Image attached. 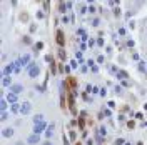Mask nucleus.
<instances>
[{"mask_svg": "<svg viewBox=\"0 0 147 145\" xmlns=\"http://www.w3.org/2000/svg\"><path fill=\"white\" fill-rule=\"evenodd\" d=\"M117 79H120V80H124V79H127V74L124 70H117Z\"/></svg>", "mask_w": 147, "mask_h": 145, "instance_id": "nucleus-11", "label": "nucleus"}, {"mask_svg": "<svg viewBox=\"0 0 147 145\" xmlns=\"http://www.w3.org/2000/svg\"><path fill=\"white\" fill-rule=\"evenodd\" d=\"M52 133H54V124L47 127V132H45V135H47V138H50V137H52Z\"/></svg>", "mask_w": 147, "mask_h": 145, "instance_id": "nucleus-9", "label": "nucleus"}, {"mask_svg": "<svg viewBox=\"0 0 147 145\" xmlns=\"http://www.w3.org/2000/svg\"><path fill=\"white\" fill-rule=\"evenodd\" d=\"M7 102H10V103H12V105H13V103H17V95L10 92V93H8V95H7Z\"/></svg>", "mask_w": 147, "mask_h": 145, "instance_id": "nucleus-6", "label": "nucleus"}, {"mask_svg": "<svg viewBox=\"0 0 147 145\" xmlns=\"http://www.w3.org/2000/svg\"><path fill=\"white\" fill-rule=\"evenodd\" d=\"M34 122H35V125H37V124H40V122H44V115H40V114H39V115H35V117H34Z\"/></svg>", "mask_w": 147, "mask_h": 145, "instance_id": "nucleus-14", "label": "nucleus"}, {"mask_svg": "<svg viewBox=\"0 0 147 145\" xmlns=\"http://www.w3.org/2000/svg\"><path fill=\"white\" fill-rule=\"evenodd\" d=\"M30 108H32V105H30V103H29V102H24V103L20 105V112H22L24 115H27V114L30 112Z\"/></svg>", "mask_w": 147, "mask_h": 145, "instance_id": "nucleus-3", "label": "nucleus"}, {"mask_svg": "<svg viewBox=\"0 0 147 145\" xmlns=\"http://www.w3.org/2000/svg\"><path fill=\"white\" fill-rule=\"evenodd\" d=\"M57 42H59V45H64V34L60 30L57 32Z\"/></svg>", "mask_w": 147, "mask_h": 145, "instance_id": "nucleus-8", "label": "nucleus"}, {"mask_svg": "<svg viewBox=\"0 0 147 145\" xmlns=\"http://www.w3.org/2000/svg\"><path fill=\"white\" fill-rule=\"evenodd\" d=\"M44 129H45V122H40V124H37L34 127V133L35 135H40V132H44Z\"/></svg>", "mask_w": 147, "mask_h": 145, "instance_id": "nucleus-2", "label": "nucleus"}, {"mask_svg": "<svg viewBox=\"0 0 147 145\" xmlns=\"http://www.w3.org/2000/svg\"><path fill=\"white\" fill-rule=\"evenodd\" d=\"M13 72H17V62H12V63H8V65L3 69V77H10V74H13Z\"/></svg>", "mask_w": 147, "mask_h": 145, "instance_id": "nucleus-1", "label": "nucleus"}, {"mask_svg": "<svg viewBox=\"0 0 147 145\" xmlns=\"http://www.w3.org/2000/svg\"><path fill=\"white\" fill-rule=\"evenodd\" d=\"M13 135V129H5L3 130V137H12Z\"/></svg>", "mask_w": 147, "mask_h": 145, "instance_id": "nucleus-13", "label": "nucleus"}, {"mask_svg": "<svg viewBox=\"0 0 147 145\" xmlns=\"http://www.w3.org/2000/svg\"><path fill=\"white\" fill-rule=\"evenodd\" d=\"M10 110H12V114H17V112L20 110V105H17V103H13V105L10 107Z\"/></svg>", "mask_w": 147, "mask_h": 145, "instance_id": "nucleus-15", "label": "nucleus"}, {"mask_svg": "<svg viewBox=\"0 0 147 145\" xmlns=\"http://www.w3.org/2000/svg\"><path fill=\"white\" fill-rule=\"evenodd\" d=\"M44 145H52V143H50V142H45V143H44Z\"/></svg>", "mask_w": 147, "mask_h": 145, "instance_id": "nucleus-18", "label": "nucleus"}, {"mask_svg": "<svg viewBox=\"0 0 147 145\" xmlns=\"http://www.w3.org/2000/svg\"><path fill=\"white\" fill-rule=\"evenodd\" d=\"M39 74H40L39 65H35V63H34V67H30V69H29V75H30V77H37Z\"/></svg>", "mask_w": 147, "mask_h": 145, "instance_id": "nucleus-4", "label": "nucleus"}, {"mask_svg": "<svg viewBox=\"0 0 147 145\" xmlns=\"http://www.w3.org/2000/svg\"><path fill=\"white\" fill-rule=\"evenodd\" d=\"M0 110L2 112L7 110V98H2V100H0Z\"/></svg>", "mask_w": 147, "mask_h": 145, "instance_id": "nucleus-10", "label": "nucleus"}, {"mask_svg": "<svg viewBox=\"0 0 147 145\" xmlns=\"http://www.w3.org/2000/svg\"><path fill=\"white\" fill-rule=\"evenodd\" d=\"M27 142H29V143H39V135H30V137L29 138H27Z\"/></svg>", "mask_w": 147, "mask_h": 145, "instance_id": "nucleus-7", "label": "nucleus"}, {"mask_svg": "<svg viewBox=\"0 0 147 145\" xmlns=\"http://www.w3.org/2000/svg\"><path fill=\"white\" fill-rule=\"evenodd\" d=\"M22 90H24V87H22L20 83H15V85H12V87H10V92H12V93H15V95H18V93L22 92Z\"/></svg>", "mask_w": 147, "mask_h": 145, "instance_id": "nucleus-5", "label": "nucleus"}, {"mask_svg": "<svg viewBox=\"0 0 147 145\" xmlns=\"http://www.w3.org/2000/svg\"><path fill=\"white\" fill-rule=\"evenodd\" d=\"M2 83L5 85V87H8V85H10L12 87V80H10V77H3V80H2Z\"/></svg>", "mask_w": 147, "mask_h": 145, "instance_id": "nucleus-12", "label": "nucleus"}, {"mask_svg": "<svg viewBox=\"0 0 147 145\" xmlns=\"http://www.w3.org/2000/svg\"><path fill=\"white\" fill-rule=\"evenodd\" d=\"M0 120H2V122L8 120V114H7V112H2V117H0Z\"/></svg>", "mask_w": 147, "mask_h": 145, "instance_id": "nucleus-16", "label": "nucleus"}, {"mask_svg": "<svg viewBox=\"0 0 147 145\" xmlns=\"http://www.w3.org/2000/svg\"><path fill=\"white\" fill-rule=\"evenodd\" d=\"M124 143V140L122 138H117V142H116V145H122Z\"/></svg>", "mask_w": 147, "mask_h": 145, "instance_id": "nucleus-17", "label": "nucleus"}]
</instances>
